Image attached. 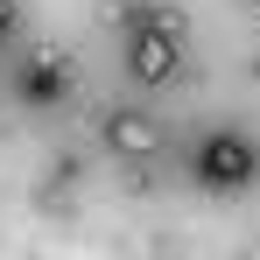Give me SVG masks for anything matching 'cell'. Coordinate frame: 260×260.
<instances>
[{"label":"cell","instance_id":"cell-1","mask_svg":"<svg viewBox=\"0 0 260 260\" xmlns=\"http://www.w3.org/2000/svg\"><path fill=\"white\" fill-rule=\"evenodd\" d=\"M127 63L141 85H162L183 63V21L169 7H127Z\"/></svg>","mask_w":260,"mask_h":260},{"label":"cell","instance_id":"cell-2","mask_svg":"<svg viewBox=\"0 0 260 260\" xmlns=\"http://www.w3.org/2000/svg\"><path fill=\"white\" fill-rule=\"evenodd\" d=\"M246 176H253V141H246V134H211V141L197 148V183L232 190V183H246Z\"/></svg>","mask_w":260,"mask_h":260},{"label":"cell","instance_id":"cell-3","mask_svg":"<svg viewBox=\"0 0 260 260\" xmlns=\"http://www.w3.org/2000/svg\"><path fill=\"white\" fill-rule=\"evenodd\" d=\"M63 91H71V56H63V49H36L28 71H21V99H28V106H49V99H63Z\"/></svg>","mask_w":260,"mask_h":260},{"label":"cell","instance_id":"cell-4","mask_svg":"<svg viewBox=\"0 0 260 260\" xmlns=\"http://www.w3.org/2000/svg\"><path fill=\"white\" fill-rule=\"evenodd\" d=\"M106 148L113 155H162V127L148 120V113H106Z\"/></svg>","mask_w":260,"mask_h":260},{"label":"cell","instance_id":"cell-5","mask_svg":"<svg viewBox=\"0 0 260 260\" xmlns=\"http://www.w3.org/2000/svg\"><path fill=\"white\" fill-rule=\"evenodd\" d=\"M0 28H7V0H0Z\"/></svg>","mask_w":260,"mask_h":260}]
</instances>
